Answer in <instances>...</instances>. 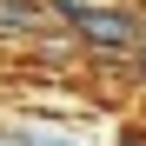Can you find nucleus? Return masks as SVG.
Masks as SVG:
<instances>
[{"label":"nucleus","instance_id":"20e7f679","mask_svg":"<svg viewBox=\"0 0 146 146\" xmlns=\"http://www.w3.org/2000/svg\"><path fill=\"white\" fill-rule=\"evenodd\" d=\"M139 46H146V27H139Z\"/></svg>","mask_w":146,"mask_h":146},{"label":"nucleus","instance_id":"f03ea898","mask_svg":"<svg viewBox=\"0 0 146 146\" xmlns=\"http://www.w3.org/2000/svg\"><path fill=\"white\" fill-rule=\"evenodd\" d=\"M0 146H86V139L53 113H20V119L0 126Z\"/></svg>","mask_w":146,"mask_h":146},{"label":"nucleus","instance_id":"f257e3e1","mask_svg":"<svg viewBox=\"0 0 146 146\" xmlns=\"http://www.w3.org/2000/svg\"><path fill=\"white\" fill-rule=\"evenodd\" d=\"M60 27L73 33L80 53H133L139 27H146V7H133V0H93V7L66 13Z\"/></svg>","mask_w":146,"mask_h":146},{"label":"nucleus","instance_id":"7ed1b4c3","mask_svg":"<svg viewBox=\"0 0 146 146\" xmlns=\"http://www.w3.org/2000/svg\"><path fill=\"white\" fill-rule=\"evenodd\" d=\"M53 27H60V20L40 7V0H0V40H40Z\"/></svg>","mask_w":146,"mask_h":146}]
</instances>
